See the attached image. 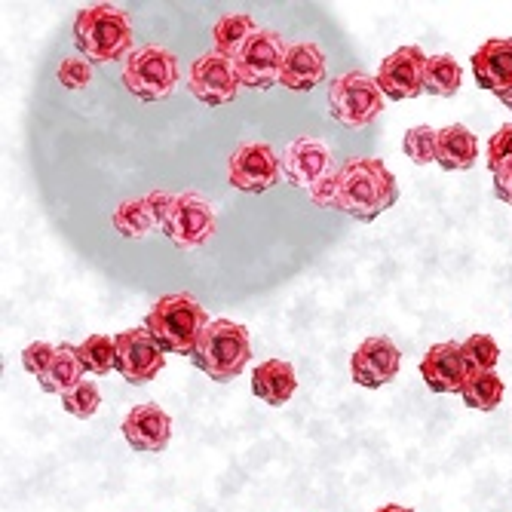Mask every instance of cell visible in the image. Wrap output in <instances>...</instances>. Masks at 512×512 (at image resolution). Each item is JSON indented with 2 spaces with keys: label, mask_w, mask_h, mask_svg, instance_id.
Here are the masks:
<instances>
[{
  "label": "cell",
  "mask_w": 512,
  "mask_h": 512,
  "mask_svg": "<svg viewBox=\"0 0 512 512\" xmlns=\"http://www.w3.org/2000/svg\"><path fill=\"white\" fill-rule=\"evenodd\" d=\"M494 194H497V200L512 206V163H506L494 172Z\"/></svg>",
  "instance_id": "cell-33"
},
{
  "label": "cell",
  "mask_w": 512,
  "mask_h": 512,
  "mask_svg": "<svg viewBox=\"0 0 512 512\" xmlns=\"http://www.w3.org/2000/svg\"><path fill=\"white\" fill-rule=\"evenodd\" d=\"M77 356L89 375H108L111 368L117 371V338L89 335L83 344H77Z\"/></svg>",
  "instance_id": "cell-25"
},
{
  "label": "cell",
  "mask_w": 512,
  "mask_h": 512,
  "mask_svg": "<svg viewBox=\"0 0 512 512\" xmlns=\"http://www.w3.org/2000/svg\"><path fill=\"white\" fill-rule=\"evenodd\" d=\"M123 436L135 451H166L172 439V417L157 402L135 405L123 417Z\"/></svg>",
  "instance_id": "cell-17"
},
{
  "label": "cell",
  "mask_w": 512,
  "mask_h": 512,
  "mask_svg": "<svg viewBox=\"0 0 512 512\" xmlns=\"http://www.w3.org/2000/svg\"><path fill=\"white\" fill-rule=\"evenodd\" d=\"M191 362L215 384H230L252 362L249 329L230 319H212L191 353Z\"/></svg>",
  "instance_id": "cell-4"
},
{
  "label": "cell",
  "mask_w": 512,
  "mask_h": 512,
  "mask_svg": "<svg viewBox=\"0 0 512 512\" xmlns=\"http://www.w3.org/2000/svg\"><path fill=\"white\" fill-rule=\"evenodd\" d=\"M421 378L427 381L433 393H460L470 378V368H467V359H463L460 344L454 341L433 344L421 359Z\"/></svg>",
  "instance_id": "cell-16"
},
{
  "label": "cell",
  "mask_w": 512,
  "mask_h": 512,
  "mask_svg": "<svg viewBox=\"0 0 512 512\" xmlns=\"http://www.w3.org/2000/svg\"><path fill=\"white\" fill-rule=\"evenodd\" d=\"M62 405H65L68 414L80 417V421H89V417L96 414L99 405H102V390L92 381H80L71 393L62 396Z\"/></svg>",
  "instance_id": "cell-29"
},
{
  "label": "cell",
  "mask_w": 512,
  "mask_h": 512,
  "mask_svg": "<svg viewBox=\"0 0 512 512\" xmlns=\"http://www.w3.org/2000/svg\"><path fill=\"white\" fill-rule=\"evenodd\" d=\"M83 365H80V356H77V347L74 344H59L56 350V359L50 362V368L43 371L37 378L40 390L43 393H53V396H65L71 393L83 378Z\"/></svg>",
  "instance_id": "cell-22"
},
{
  "label": "cell",
  "mask_w": 512,
  "mask_h": 512,
  "mask_svg": "<svg viewBox=\"0 0 512 512\" xmlns=\"http://www.w3.org/2000/svg\"><path fill=\"white\" fill-rule=\"evenodd\" d=\"M399 200V184L378 157H353L338 169L335 209L356 218L375 221Z\"/></svg>",
  "instance_id": "cell-1"
},
{
  "label": "cell",
  "mask_w": 512,
  "mask_h": 512,
  "mask_svg": "<svg viewBox=\"0 0 512 512\" xmlns=\"http://www.w3.org/2000/svg\"><path fill=\"white\" fill-rule=\"evenodd\" d=\"M209 313L206 307L188 295V292H175V295H163L148 319H145V329L154 335V341L166 350V353H178V356H188L194 353L200 335L206 332L209 325Z\"/></svg>",
  "instance_id": "cell-3"
},
{
  "label": "cell",
  "mask_w": 512,
  "mask_h": 512,
  "mask_svg": "<svg viewBox=\"0 0 512 512\" xmlns=\"http://www.w3.org/2000/svg\"><path fill=\"white\" fill-rule=\"evenodd\" d=\"M188 89H191V96L209 108H218V105H227V102H234L240 96V89H243V80L237 74V65L234 59H227L221 53H206L200 56L191 71H188Z\"/></svg>",
  "instance_id": "cell-11"
},
{
  "label": "cell",
  "mask_w": 512,
  "mask_h": 512,
  "mask_svg": "<svg viewBox=\"0 0 512 512\" xmlns=\"http://www.w3.org/2000/svg\"><path fill=\"white\" fill-rule=\"evenodd\" d=\"M460 350L470 371H494L500 362V347L491 335H470L460 344Z\"/></svg>",
  "instance_id": "cell-28"
},
{
  "label": "cell",
  "mask_w": 512,
  "mask_h": 512,
  "mask_svg": "<svg viewBox=\"0 0 512 512\" xmlns=\"http://www.w3.org/2000/svg\"><path fill=\"white\" fill-rule=\"evenodd\" d=\"M56 77H59V83L65 89H74V92L77 89H86L92 83V62L83 59V56H68V59L59 62Z\"/></svg>",
  "instance_id": "cell-30"
},
{
  "label": "cell",
  "mask_w": 512,
  "mask_h": 512,
  "mask_svg": "<svg viewBox=\"0 0 512 512\" xmlns=\"http://www.w3.org/2000/svg\"><path fill=\"white\" fill-rule=\"evenodd\" d=\"M120 80L126 92H132L135 99L142 102H163L169 99L178 80H181V65L172 50L160 43L142 46V50H132L129 59L123 62Z\"/></svg>",
  "instance_id": "cell-5"
},
{
  "label": "cell",
  "mask_w": 512,
  "mask_h": 512,
  "mask_svg": "<svg viewBox=\"0 0 512 512\" xmlns=\"http://www.w3.org/2000/svg\"><path fill=\"white\" fill-rule=\"evenodd\" d=\"M375 512H414V509H408V506H399V503H387V506H381V509H375Z\"/></svg>",
  "instance_id": "cell-34"
},
{
  "label": "cell",
  "mask_w": 512,
  "mask_h": 512,
  "mask_svg": "<svg viewBox=\"0 0 512 512\" xmlns=\"http://www.w3.org/2000/svg\"><path fill=\"white\" fill-rule=\"evenodd\" d=\"M172 197L169 191H151L145 197H135V200H123L117 209H114V230L126 240H145L151 237L154 230H163V221H166V212L172 206Z\"/></svg>",
  "instance_id": "cell-15"
},
{
  "label": "cell",
  "mask_w": 512,
  "mask_h": 512,
  "mask_svg": "<svg viewBox=\"0 0 512 512\" xmlns=\"http://www.w3.org/2000/svg\"><path fill=\"white\" fill-rule=\"evenodd\" d=\"M166 365V350L154 341V335L145 329H126L117 335V371L126 384L145 387L151 384Z\"/></svg>",
  "instance_id": "cell-12"
},
{
  "label": "cell",
  "mask_w": 512,
  "mask_h": 512,
  "mask_svg": "<svg viewBox=\"0 0 512 512\" xmlns=\"http://www.w3.org/2000/svg\"><path fill=\"white\" fill-rule=\"evenodd\" d=\"M261 28L255 25L252 16L243 13H227L212 25V43H215V53L227 56V59H237L243 53V46L258 34Z\"/></svg>",
  "instance_id": "cell-23"
},
{
  "label": "cell",
  "mask_w": 512,
  "mask_h": 512,
  "mask_svg": "<svg viewBox=\"0 0 512 512\" xmlns=\"http://www.w3.org/2000/svg\"><path fill=\"white\" fill-rule=\"evenodd\" d=\"M283 178V160L267 142H246L227 160V181L240 194H267Z\"/></svg>",
  "instance_id": "cell-8"
},
{
  "label": "cell",
  "mask_w": 512,
  "mask_h": 512,
  "mask_svg": "<svg viewBox=\"0 0 512 512\" xmlns=\"http://www.w3.org/2000/svg\"><path fill=\"white\" fill-rule=\"evenodd\" d=\"M500 102H503V105H506V108L512 111V86H509V89L503 92V96H500Z\"/></svg>",
  "instance_id": "cell-35"
},
{
  "label": "cell",
  "mask_w": 512,
  "mask_h": 512,
  "mask_svg": "<svg viewBox=\"0 0 512 512\" xmlns=\"http://www.w3.org/2000/svg\"><path fill=\"white\" fill-rule=\"evenodd\" d=\"M427 62L430 56L421 46H399L396 53H390L381 68H378V86L390 102H405L417 99L427 92Z\"/></svg>",
  "instance_id": "cell-10"
},
{
  "label": "cell",
  "mask_w": 512,
  "mask_h": 512,
  "mask_svg": "<svg viewBox=\"0 0 512 512\" xmlns=\"http://www.w3.org/2000/svg\"><path fill=\"white\" fill-rule=\"evenodd\" d=\"M436 132L430 126H414L402 138V151L411 163L417 166H433L436 163Z\"/></svg>",
  "instance_id": "cell-27"
},
{
  "label": "cell",
  "mask_w": 512,
  "mask_h": 512,
  "mask_svg": "<svg viewBox=\"0 0 512 512\" xmlns=\"http://www.w3.org/2000/svg\"><path fill=\"white\" fill-rule=\"evenodd\" d=\"M479 160V138L467 126H445L436 132V166L448 172L460 169H473Z\"/></svg>",
  "instance_id": "cell-21"
},
{
  "label": "cell",
  "mask_w": 512,
  "mask_h": 512,
  "mask_svg": "<svg viewBox=\"0 0 512 512\" xmlns=\"http://www.w3.org/2000/svg\"><path fill=\"white\" fill-rule=\"evenodd\" d=\"M56 344H46V341H34V344H28L25 350H22V365H25V371L28 375H34V378H40L46 368H50V362L56 359Z\"/></svg>",
  "instance_id": "cell-31"
},
{
  "label": "cell",
  "mask_w": 512,
  "mask_h": 512,
  "mask_svg": "<svg viewBox=\"0 0 512 512\" xmlns=\"http://www.w3.org/2000/svg\"><path fill=\"white\" fill-rule=\"evenodd\" d=\"M473 74L479 89L494 92L500 99L512 86V40L509 37H491L473 53Z\"/></svg>",
  "instance_id": "cell-19"
},
{
  "label": "cell",
  "mask_w": 512,
  "mask_h": 512,
  "mask_svg": "<svg viewBox=\"0 0 512 512\" xmlns=\"http://www.w3.org/2000/svg\"><path fill=\"white\" fill-rule=\"evenodd\" d=\"M298 390V378H295V368L286 359H267L258 362L252 371V393L258 399H264L267 405L279 408L286 405Z\"/></svg>",
  "instance_id": "cell-20"
},
{
  "label": "cell",
  "mask_w": 512,
  "mask_h": 512,
  "mask_svg": "<svg viewBox=\"0 0 512 512\" xmlns=\"http://www.w3.org/2000/svg\"><path fill=\"white\" fill-rule=\"evenodd\" d=\"M384 92L375 77L365 71H347L329 86V111L347 129H362L375 123L384 111Z\"/></svg>",
  "instance_id": "cell-6"
},
{
  "label": "cell",
  "mask_w": 512,
  "mask_h": 512,
  "mask_svg": "<svg viewBox=\"0 0 512 512\" xmlns=\"http://www.w3.org/2000/svg\"><path fill=\"white\" fill-rule=\"evenodd\" d=\"M399 362H402V353L390 338H381V335L365 338L350 356V375H353L356 387L378 390L396 378Z\"/></svg>",
  "instance_id": "cell-14"
},
{
  "label": "cell",
  "mask_w": 512,
  "mask_h": 512,
  "mask_svg": "<svg viewBox=\"0 0 512 512\" xmlns=\"http://www.w3.org/2000/svg\"><path fill=\"white\" fill-rule=\"evenodd\" d=\"M460 399L473 411H494L503 402V381L497 378V371H470Z\"/></svg>",
  "instance_id": "cell-24"
},
{
  "label": "cell",
  "mask_w": 512,
  "mask_h": 512,
  "mask_svg": "<svg viewBox=\"0 0 512 512\" xmlns=\"http://www.w3.org/2000/svg\"><path fill=\"white\" fill-rule=\"evenodd\" d=\"M506 163H512V123L488 138V169L497 172Z\"/></svg>",
  "instance_id": "cell-32"
},
{
  "label": "cell",
  "mask_w": 512,
  "mask_h": 512,
  "mask_svg": "<svg viewBox=\"0 0 512 512\" xmlns=\"http://www.w3.org/2000/svg\"><path fill=\"white\" fill-rule=\"evenodd\" d=\"M341 166H335V154L332 148L319 142V138H298V142H292L283 154V175L289 184H295V188L301 191H313L316 184H322L329 175H335Z\"/></svg>",
  "instance_id": "cell-13"
},
{
  "label": "cell",
  "mask_w": 512,
  "mask_h": 512,
  "mask_svg": "<svg viewBox=\"0 0 512 512\" xmlns=\"http://www.w3.org/2000/svg\"><path fill=\"white\" fill-rule=\"evenodd\" d=\"M289 43L283 40V34H276L270 28H261L246 46L243 53L234 59L237 74L243 80V89H270L273 83H279V71H283V59H286Z\"/></svg>",
  "instance_id": "cell-9"
},
{
  "label": "cell",
  "mask_w": 512,
  "mask_h": 512,
  "mask_svg": "<svg viewBox=\"0 0 512 512\" xmlns=\"http://www.w3.org/2000/svg\"><path fill=\"white\" fill-rule=\"evenodd\" d=\"M132 22L114 4H92L77 13L74 19V43L83 59L92 65L126 62L132 53Z\"/></svg>",
  "instance_id": "cell-2"
},
{
  "label": "cell",
  "mask_w": 512,
  "mask_h": 512,
  "mask_svg": "<svg viewBox=\"0 0 512 512\" xmlns=\"http://www.w3.org/2000/svg\"><path fill=\"white\" fill-rule=\"evenodd\" d=\"M325 80V53L310 40L289 43L283 71H279V83L289 92H310Z\"/></svg>",
  "instance_id": "cell-18"
},
{
  "label": "cell",
  "mask_w": 512,
  "mask_h": 512,
  "mask_svg": "<svg viewBox=\"0 0 512 512\" xmlns=\"http://www.w3.org/2000/svg\"><path fill=\"white\" fill-rule=\"evenodd\" d=\"M460 83H463V71L454 56H445V53L430 56V62H427V92L430 96L448 99L460 89Z\"/></svg>",
  "instance_id": "cell-26"
},
{
  "label": "cell",
  "mask_w": 512,
  "mask_h": 512,
  "mask_svg": "<svg viewBox=\"0 0 512 512\" xmlns=\"http://www.w3.org/2000/svg\"><path fill=\"white\" fill-rule=\"evenodd\" d=\"M218 230V212L215 206L200 197V194H175L172 197V206L166 212V221H163V230L160 234L181 252H194V249H203Z\"/></svg>",
  "instance_id": "cell-7"
}]
</instances>
